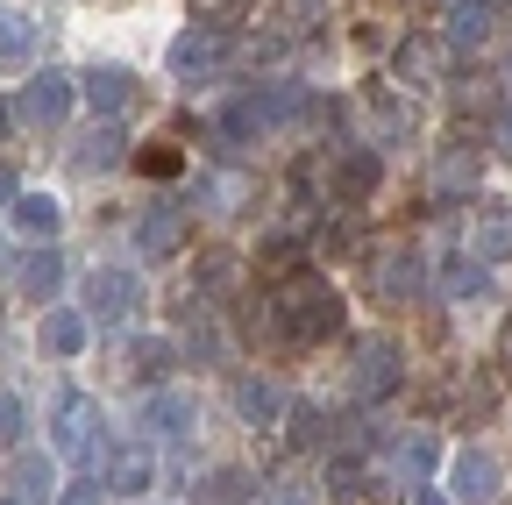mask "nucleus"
Wrapping results in <instances>:
<instances>
[{
	"label": "nucleus",
	"mask_w": 512,
	"mask_h": 505,
	"mask_svg": "<svg viewBox=\"0 0 512 505\" xmlns=\"http://www.w3.org/2000/svg\"><path fill=\"white\" fill-rule=\"evenodd\" d=\"M264 313H271V328L292 342V349H313V342H335L342 335V292L320 278V271H285L278 278V292L264 299Z\"/></svg>",
	"instance_id": "nucleus-1"
},
{
	"label": "nucleus",
	"mask_w": 512,
	"mask_h": 505,
	"mask_svg": "<svg viewBox=\"0 0 512 505\" xmlns=\"http://www.w3.org/2000/svg\"><path fill=\"white\" fill-rule=\"evenodd\" d=\"M79 306H86V321H107V328L136 321V313H143V271H121V264H100V271H86V292H79Z\"/></svg>",
	"instance_id": "nucleus-2"
},
{
	"label": "nucleus",
	"mask_w": 512,
	"mask_h": 505,
	"mask_svg": "<svg viewBox=\"0 0 512 505\" xmlns=\"http://www.w3.org/2000/svg\"><path fill=\"white\" fill-rule=\"evenodd\" d=\"M107 449H114V441H107V413H100V399L64 392V406H57V456H72V463H100Z\"/></svg>",
	"instance_id": "nucleus-3"
},
{
	"label": "nucleus",
	"mask_w": 512,
	"mask_h": 505,
	"mask_svg": "<svg viewBox=\"0 0 512 505\" xmlns=\"http://www.w3.org/2000/svg\"><path fill=\"white\" fill-rule=\"evenodd\" d=\"M72 100H79V79H72V72H29V86H22V100H15V114L29 121V129H64Z\"/></svg>",
	"instance_id": "nucleus-4"
},
{
	"label": "nucleus",
	"mask_w": 512,
	"mask_h": 505,
	"mask_svg": "<svg viewBox=\"0 0 512 505\" xmlns=\"http://www.w3.org/2000/svg\"><path fill=\"white\" fill-rule=\"evenodd\" d=\"M221 57H228V36H214V29H178L171 36V50H164V65H171V79L178 86H200V79H214L221 72Z\"/></svg>",
	"instance_id": "nucleus-5"
},
{
	"label": "nucleus",
	"mask_w": 512,
	"mask_h": 505,
	"mask_svg": "<svg viewBox=\"0 0 512 505\" xmlns=\"http://www.w3.org/2000/svg\"><path fill=\"white\" fill-rule=\"evenodd\" d=\"M349 385H356V399H392L399 392V342L392 335H370L356 349V363H349Z\"/></svg>",
	"instance_id": "nucleus-6"
},
{
	"label": "nucleus",
	"mask_w": 512,
	"mask_h": 505,
	"mask_svg": "<svg viewBox=\"0 0 512 505\" xmlns=\"http://www.w3.org/2000/svg\"><path fill=\"white\" fill-rule=\"evenodd\" d=\"M178 249H185V207H171V200L143 207L136 214V257L143 264H171Z\"/></svg>",
	"instance_id": "nucleus-7"
},
{
	"label": "nucleus",
	"mask_w": 512,
	"mask_h": 505,
	"mask_svg": "<svg viewBox=\"0 0 512 505\" xmlns=\"http://www.w3.org/2000/svg\"><path fill=\"white\" fill-rule=\"evenodd\" d=\"M107 498H143L157 484V456H150V441H121V449H107V470H100Z\"/></svg>",
	"instance_id": "nucleus-8"
},
{
	"label": "nucleus",
	"mask_w": 512,
	"mask_h": 505,
	"mask_svg": "<svg viewBox=\"0 0 512 505\" xmlns=\"http://www.w3.org/2000/svg\"><path fill=\"white\" fill-rule=\"evenodd\" d=\"M200 427V399L192 392H150L143 399V441H185Z\"/></svg>",
	"instance_id": "nucleus-9"
},
{
	"label": "nucleus",
	"mask_w": 512,
	"mask_h": 505,
	"mask_svg": "<svg viewBox=\"0 0 512 505\" xmlns=\"http://www.w3.org/2000/svg\"><path fill=\"white\" fill-rule=\"evenodd\" d=\"M79 93H86L93 114H128V107H136V93H143V79L128 72V65H86Z\"/></svg>",
	"instance_id": "nucleus-10"
},
{
	"label": "nucleus",
	"mask_w": 512,
	"mask_h": 505,
	"mask_svg": "<svg viewBox=\"0 0 512 505\" xmlns=\"http://www.w3.org/2000/svg\"><path fill=\"white\" fill-rule=\"evenodd\" d=\"M491 29H498V8H491V0H456V8H448V29H441V50L477 57V50L491 43Z\"/></svg>",
	"instance_id": "nucleus-11"
},
{
	"label": "nucleus",
	"mask_w": 512,
	"mask_h": 505,
	"mask_svg": "<svg viewBox=\"0 0 512 505\" xmlns=\"http://www.w3.org/2000/svg\"><path fill=\"white\" fill-rule=\"evenodd\" d=\"M448 484H456V498H463V505H491V498L505 491V470H498V456L463 449L456 463H448Z\"/></svg>",
	"instance_id": "nucleus-12"
},
{
	"label": "nucleus",
	"mask_w": 512,
	"mask_h": 505,
	"mask_svg": "<svg viewBox=\"0 0 512 505\" xmlns=\"http://www.w3.org/2000/svg\"><path fill=\"white\" fill-rule=\"evenodd\" d=\"M377 178H384V164H377L370 150H342V157H335V178H328V193H335L342 207H363V200L377 193Z\"/></svg>",
	"instance_id": "nucleus-13"
},
{
	"label": "nucleus",
	"mask_w": 512,
	"mask_h": 505,
	"mask_svg": "<svg viewBox=\"0 0 512 505\" xmlns=\"http://www.w3.org/2000/svg\"><path fill=\"white\" fill-rule=\"evenodd\" d=\"M57 285H64V257L50 242H36V249H22V264H15V292L22 299H57Z\"/></svg>",
	"instance_id": "nucleus-14"
},
{
	"label": "nucleus",
	"mask_w": 512,
	"mask_h": 505,
	"mask_svg": "<svg viewBox=\"0 0 512 505\" xmlns=\"http://www.w3.org/2000/svg\"><path fill=\"white\" fill-rule=\"evenodd\" d=\"M8 221H15V235H22V242H50L64 214H57V200H50V193H15V200H8Z\"/></svg>",
	"instance_id": "nucleus-15"
},
{
	"label": "nucleus",
	"mask_w": 512,
	"mask_h": 505,
	"mask_svg": "<svg viewBox=\"0 0 512 505\" xmlns=\"http://www.w3.org/2000/svg\"><path fill=\"white\" fill-rule=\"evenodd\" d=\"M441 79V43H427V36H406L399 43V79L392 86H406V93H427Z\"/></svg>",
	"instance_id": "nucleus-16"
},
{
	"label": "nucleus",
	"mask_w": 512,
	"mask_h": 505,
	"mask_svg": "<svg viewBox=\"0 0 512 505\" xmlns=\"http://www.w3.org/2000/svg\"><path fill=\"white\" fill-rule=\"evenodd\" d=\"M235 413L249 427H278L285 420V392L271 385V377H242V385H235Z\"/></svg>",
	"instance_id": "nucleus-17"
},
{
	"label": "nucleus",
	"mask_w": 512,
	"mask_h": 505,
	"mask_svg": "<svg viewBox=\"0 0 512 505\" xmlns=\"http://www.w3.org/2000/svg\"><path fill=\"white\" fill-rule=\"evenodd\" d=\"M86 306H57V313H43V349L50 356H79L86 349Z\"/></svg>",
	"instance_id": "nucleus-18"
},
{
	"label": "nucleus",
	"mask_w": 512,
	"mask_h": 505,
	"mask_svg": "<svg viewBox=\"0 0 512 505\" xmlns=\"http://www.w3.org/2000/svg\"><path fill=\"white\" fill-rule=\"evenodd\" d=\"M392 463H399V477H406V484H427V477H434V463H441V441H434L427 427H413L399 449H392Z\"/></svg>",
	"instance_id": "nucleus-19"
},
{
	"label": "nucleus",
	"mask_w": 512,
	"mask_h": 505,
	"mask_svg": "<svg viewBox=\"0 0 512 505\" xmlns=\"http://www.w3.org/2000/svg\"><path fill=\"white\" fill-rule=\"evenodd\" d=\"M441 292H448V299H491V264L448 257V264H441Z\"/></svg>",
	"instance_id": "nucleus-20"
},
{
	"label": "nucleus",
	"mask_w": 512,
	"mask_h": 505,
	"mask_svg": "<svg viewBox=\"0 0 512 505\" xmlns=\"http://www.w3.org/2000/svg\"><path fill=\"white\" fill-rule=\"evenodd\" d=\"M178 363V349L164 342V335H143V342H128V377H136V385H157V377Z\"/></svg>",
	"instance_id": "nucleus-21"
},
{
	"label": "nucleus",
	"mask_w": 512,
	"mask_h": 505,
	"mask_svg": "<svg viewBox=\"0 0 512 505\" xmlns=\"http://www.w3.org/2000/svg\"><path fill=\"white\" fill-rule=\"evenodd\" d=\"M185 8H192V22L214 29V36H235L249 22V0H185Z\"/></svg>",
	"instance_id": "nucleus-22"
},
{
	"label": "nucleus",
	"mask_w": 512,
	"mask_h": 505,
	"mask_svg": "<svg viewBox=\"0 0 512 505\" xmlns=\"http://www.w3.org/2000/svg\"><path fill=\"white\" fill-rule=\"evenodd\" d=\"M50 491H57V484H50V456H22L8 498H22V505H50Z\"/></svg>",
	"instance_id": "nucleus-23"
},
{
	"label": "nucleus",
	"mask_w": 512,
	"mask_h": 505,
	"mask_svg": "<svg viewBox=\"0 0 512 505\" xmlns=\"http://www.w3.org/2000/svg\"><path fill=\"white\" fill-rule=\"evenodd\" d=\"M249 498H256V477L249 470H214L200 484V505H249Z\"/></svg>",
	"instance_id": "nucleus-24"
},
{
	"label": "nucleus",
	"mask_w": 512,
	"mask_h": 505,
	"mask_svg": "<svg viewBox=\"0 0 512 505\" xmlns=\"http://www.w3.org/2000/svg\"><path fill=\"white\" fill-rule=\"evenodd\" d=\"M470 249H477L484 264H498L505 249H512V221H505V214H477V221H470Z\"/></svg>",
	"instance_id": "nucleus-25"
},
{
	"label": "nucleus",
	"mask_w": 512,
	"mask_h": 505,
	"mask_svg": "<svg viewBox=\"0 0 512 505\" xmlns=\"http://www.w3.org/2000/svg\"><path fill=\"white\" fill-rule=\"evenodd\" d=\"M72 164H79V171H114V164H121V129H93V136L72 150Z\"/></svg>",
	"instance_id": "nucleus-26"
},
{
	"label": "nucleus",
	"mask_w": 512,
	"mask_h": 505,
	"mask_svg": "<svg viewBox=\"0 0 512 505\" xmlns=\"http://www.w3.org/2000/svg\"><path fill=\"white\" fill-rule=\"evenodd\" d=\"M36 50V15L29 8H0V57H29Z\"/></svg>",
	"instance_id": "nucleus-27"
},
{
	"label": "nucleus",
	"mask_w": 512,
	"mask_h": 505,
	"mask_svg": "<svg viewBox=\"0 0 512 505\" xmlns=\"http://www.w3.org/2000/svg\"><path fill=\"white\" fill-rule=\"evenodd\" d=\"M292 413V449H320V441H328V413L320 406H285Z\"/></svg>",
	"instance_id": "nucleus-28"
},
{
	"label": "nucleus",
	"mask_w": 512,
	"mask_h": 505,
	"mask_svg": "<svg viewBox=\"0 0 512 505\" xmlns=\"http://www.w3.org/2000/svg\"><path fill=\"white\" fill-rule=\"evenodd\" d=\"M57 505H107V484H100V477H86V470H79V477H72V484H64V491H57Z\"/></svg>",
	"instance_id": "nucleus-29"
},
{
	"label": "nucleus",
	"mask_w": 512,
	"mask_h": 505,
	"mask_svg": "<svg viewBox=\"0 0 512 505\" xmlns=\"http://www.w3.org/2000/svg\"><path fill=\"white\" fill-rule=\"evenodd\" d=\"M328 484H335V505H356V498H363V470H356V463H335Z\"/></svg>",
	"instance_id": "nucleus-30"
},
{
	"label": "nucleus",
	"mask_w": 512,
	"mask_h": 505,
	"mask_svg": "<svg viewBox=\"0 0 512 505\" xmlns=\"http://www.w3.org/2000/svg\"><path fill=\"white\" fill-rule=\"evenodd\" d=\"M384 285H392V292H413V285H420L413 257H384Z\"/></svg>",
	"instance_id": "nucleus-31"
},
{
	"label": "nucleus",
	"mask_w": 512,
	"mask_h": 505,
	"mask_svg": "<svg viewBox=\"0 0 512 505\" xmlns=\"http://www.w3.org/2000/svg\"><path fill=\"white\" fill-rule=\"evenodd\" d=\"M0 441H22V406L0 399Z\"/></svg>",
	"instance_id": "nucleus-32"
},
{
	"label": "nucleus",
	"mask_w": 512,
	"mask_h": 505,
	"mask_svg": "<svg viewBox=\"0 0 512 505\" xmlns=\"http://www.w3.org/2000/svg\"><path fill=\"white\" fill-rule=\"evenodd\" d=\"M264 505H313V491H299V484H285V491H271Z\"/></svg>",
	"instance_id": "nucleus-33"
},
{
	"label": "nucleus",
	"mask_w": 512,
	"mask_h": 505,
	"mask_svg": "<svg viewBox=\"0 0 512 505\" xmlns=\"http://www.w3.org/2000/svg\"><path fill=\"white\" fill-rule=\"evenodd\" d=\"M498 157H512V107L498 114Z\"/></svg>",
	"instance_id": "nucleus-34"
},
{
	"label": "nucleus",
	"mask_w": 512,
	"mask_h": 505,
	"mask_svg": "<svg viewBox=\"0 0 512 505\" xmlns=\"http://www.w3.org/2000/svg\"><path fill=\"white\" fill-rule=\"evenodd\" d=\"M15 193H22V185H15V171H8V164H0V207H8Z\"/></svg>",
	"instance_id": "nucleus-35"
},
{
	"label": "nucleus",
	"mask_w": 512,
	"mask_h": 505,
	"mask_svg": "<svg viewBox=\"0 0 512 505\" xmlns=\"http://www.w3.org/2000/svg\"><path fill=\"white\" fill-rule=\"evenodd\" d=\"M413 505H448L441 491H427V484H413Z\"/></svg>",
	"instance_id": "nucleus-36"
},
{
	"label": "nucleus",
	"mask_w": 512,
	"mask_h": 505,
	"mask_svg": "<svg viewBox=\"0 0 512 505\" xmlns=\"http://www.w3.org/2000/svg\"><path fill=\"white\" fill-rule=\"evenodd\" d=\"M8 121H15V107H8V100H0V136H8Z\"/></svg>",
	"instance_id": "nucleus-37"
},
{
	"label": "nucleus",
	"mask_w": 512,
	"mask_h": 505,
	"mask_svg": "<svg viewBox=\"0 0 512 505\" xmlns=\"http://www.w3.org/2000/svg\"><path fill=\"white\" fill-rule=\"evenodd\" d=\"M505 370H512V328H505Z\"/></svg>",
	"instance_id": "nucleus-38"
},
{
	"label": "nucleus",
	"mask_w": 512,
	"mask_h": 505,
	"mask_svg": "<svg viewBox=\"0 0 512 505\" xmlns=\"http://www.w3.org/2000/svg\"><path fill=\"white\" fill-rule=\"evenodd\" d=\"M0 505H22V498H0Z\"/></svg>",
	"instance_id": "nucleus-39"
}]
</instances>
